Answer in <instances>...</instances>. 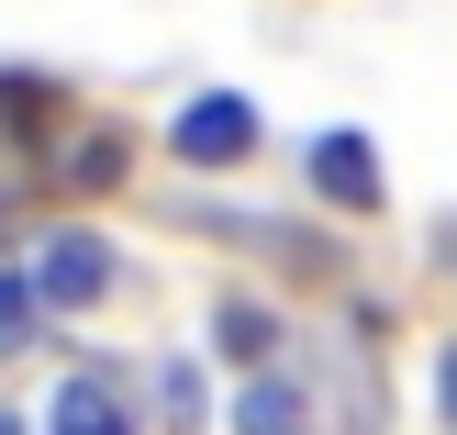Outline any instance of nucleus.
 I'll use <instances>...</instances> for the list:
<instances>
[{"mask_svg": "<svg viewBox=\"0 0 457 435\" xmlns=\"http://www.w3.org/2000/svg\"><path fill=\"white\" fill-rule=\"evenodd\" d=\"M34 290H45V302H67V313H79V302H101V290H112V246H101V235H79V223H67V235H45Z\"/></svg>", "mask_w": 457, "mask_h": 435, "instance_id": "obj_3", "label": "nucleus"}, {"mask_svg": "<svg viewBox=\"0 0 457 435\" xmlns=\"http://www.w3.org/2000/svg\"><path fill=\"white\" fill-rule=\"evenodd\" d=\"M123 179V134H79V156H67V190H112Z\"/></svg>", "mask_w": 457, "mask_h": 435, "instance_id": "obj_8", "label": "nucleus"}, {"mask_svg": "<svg viewBox=\"0 0 457 435\" xmlns=\"http://www.w3.org/2000/svg\"><path fill=\"white\" fill-rule=\"evenodd\" d=\"M156 402H168V424H201V369H190V357L156 369Z\"/></svg>", "mask_w": 457, "mask_h": 435, "instance_id": "obj_10", "label": "nucleus"}, {"mask_svg": "<svg viewBox=\"0 0 457 435\" xmlns=\"http://www.w3.org/2000/svg\"><path fill=\"white\" fill-rule=\"evenodd\" d=\"M45 112H56V89H45V79H22V67H12V79H0V123H12V134H34Z\"/></svg>", "mask_w": 457, "mask_h": 435, "instance_id": "obj_9", "label": "nucleus"}, {"mask_svg": "<svg viewBox=\"0 0 457 435\" xmlns=\"http://www.w3.org/2000/svg\"><path fill=\"white\" fill-rule=\"evenodd\" d=\"M312 424V402L290 391V380H245V402H235V435H302Z\"/></svg>", "mask_w": 457, "mask_h": 435, "instance_id": "obj_6", "label": "nucleus"}, {"mask_svg": "<svg viewBox=\"0 0 457 435\" xmlns=\"http://www.w3.org/2000/svg\"><path fill=\"white\" fill-rule=\"evenodd\" d=\"M436 414L457 424V335H446V357H436Z\"/></svg>", "mask_w": 457, "mask_h": 435, "instance_id": "obj_11", "label": "nucleus"}, {"mask_svg": "<svg viewBox=\"0 0 457 435\" xmlns=\"http://www.w3.org/2000/svg\"><path fill=\"white\" fill-rule=\"evenodd\" d=\"M257 101L245 89H201V101H179V123H168V156L179 168H245L257 156Z\"/></svg>", "mask_w": 457, "mask_h": 435, "instance_id": "obj_1", "label": "nucleus"}, {"mask_svg": "<svg viewBox=\"0 0 457 435\" xmlns=\"http://www.w3.org/2000/svg\"><path fill=\"white\" fill-rule=\"evenodd\" d=\"M312 190H324L335 213H379V201H391V179H379L369 134H312Z\"/></svg>", "mask_w": 457, "mask_h": 435, "instance_id": "obj_2", "label": "nucleus"}, {"mask_svg": "<svg viewBox=\"0 0 457 435\" xmlns=\"http://www.w3.org/2000/svg\"><path fill=\"white\" fill-rule=\"evenodd\" d=\"M268 347H279V313H268V302H223V313H212V357H235V369H257Z\"/></svg>", "mask_w": 457, "mask_h": 435, "instance_id": "obj_5", "label": "nucleus"}, {"mask_svg": "<svg viewBox=\"0 0 457 435\" xmlns=\"http://www.w3.org/2000/svg\"><path fill=\"white\" fill-rule=\"evenodd\" d=\"M34 324H45L34 268H0V357H22V347H34Z\"/></svg>", "mask_w": 457, "mask_h": 435, "instance_id": "obj_7", "label": "nucleus"}, {"mask_svg": "<svg viewBox=\"0 0 457 435\" xmlns=\"http://www.w3.org/2000/svg\"><path fill=\"white\" fill-rule=\"evenodd\" d=\"M0 435H22V424H12V414H0Z\"/></svg>", "mask_w": 457, "mask_h": 435, "instance_id": "obj_12", "label": "nucleus"}, {"mask_svg": "<svg viewBox=\"0 0 457 435\" xmlns=\"http://www.w3.org/2000/svg\"><path fill=\"white\" fill-rule=\"evenodd\" d=\"M45 435H134V414L101 391V380H67V391L45 402Z\"/></svg>", "mask_w": 457, "mask_h": 435, "instance_id": "obj_4", "label": "nucleus"}]
</instances>
